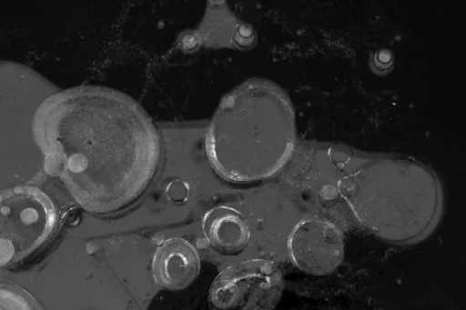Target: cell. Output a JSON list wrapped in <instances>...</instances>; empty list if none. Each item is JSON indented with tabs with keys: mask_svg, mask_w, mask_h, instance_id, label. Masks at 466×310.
Returning a JSON list of instances; mask_svg holds the SVG:
<instances>
[{
	"mask_svg": "<svg viewBox=\"0 0 466 310\" xmlns=\"http://www.w3.org/2000/svg\"><path fill=\"white\" fill-rule=\"evenodd\" d=\"M34 135L46 172L96 215L137 201L159 162V138L147 113L133 98L104 86L71 87L44 100Z\"/></svg>",
	"mask_w": 466,
	"mask_h": 310,
	"instance_id": "obj_1",
	"label": "cell"
},
{
	"mask_svg": "<svg viewBox=\"0 0 466 310\" xmlns=\"http://www.w3.org/2000/svg\"><path fill=\"white\" fill-rule=\"evenodd\" d=\"M293 107L279 87L248 81L228 93L211 121L207 149L225 180L253 183L279 173L295 152Z\"/></svg>",
	"mask_w": 466,
	"mask_h": 310,
	"instance_id": "obj_2",
	"label": "cell"
},
{
	"mask_svg": "<svg viewBox=\"0 0 466 310\" xmlns=\"http://www.w3.org/2000/svg\"><path fill=\"white\" fill-rule=\"evenodd\" d=\"M339 188L358 223L389 242L419 239L434 226L441 211L439 181L429 168L412 160L360 162Z\"/></svg>",
	"mask_w": 466,
	"mask_h": 310,
	"instance_id": "obj_3",
	"label": "cell"
},
{
	"mask_svg": "<svg viewBox=\"0 0 466 310\" xmlns=\"http://www.w3.org/2000/svg\"><path fill=\"white\" fill-rule=\"evenodd\" d=\"M58 215L54 202L33 186L3 191L0 200V265L10 267L32 256L55 234Z\"/></svg>",
	"mask_w": 466,
	"mask_h": 310,
	"instance_id": "obj_4",
	"label": "cell"
},
{
	"mask_svg": "<svg viewBox=\"0 0 466 310\" xmlns=\"http://www.w3.org/2000/svg\"><path fill=\"white\" fill-rule=\"evenodd\" d=\"M284 279L279 265L271 260H248L218 275L209 293L211 305L220 309H270L281 300Z\"/></svg>",
	"mask_w": 466,
	"mask_h": 310,
	"instance_id": "obj_5",
	"label": "cell"
},
{
	"mask_svg": "<svg viewBox=\"0 0 466 310\" xmlns=\"http://www.w3.org/2000/svg\"><path fill=\"white\" fill-rule=\"evenodd\" d=\"M289 251L300 271L316 276L327 275L337 271L343 261V234L330 221L305 218L291 231Z\"/></svg>",
	"mask_w": 466,
	"mask_h": 310,
	"instance_id": "obj_6",
	"label": "cell"
},
{
	"mask_svg": "<svg viewBox=\"0 0 466 310\" xmlns=\"http://www.w3.org/2000/svg\"><path fill=\"white\" fill-rule=\"evenodd\" d=\"M200 271V259L192 244L181 239L167 240L156 251L152 272L159 287L178 291L191 285Z\"/></svg>",
	"mask_w": 466,
	"mask_h": 310,
	"instance_id": "obj_7",
	"label": "cell"
},
{
	"mask_svg": "<svg viewBox=\"0 0 466 310\" xmlns=\"http://www.w3.org/2000/svg\"><path fill=\"white\" fill-rule=\"evenodd\" d=\"M202 225L210 245L223 255H238L249 243L250 230L246 219L228 206L213 209L204 217Z\"/></svg>",
	"mask_w": 466,
	"mask_h": 310,
	"instance_id": "obj_8",
	"label": "cell"
},
{
	"mask_svg": "<svg viewBox=\"0 0 466 310\" xmlns=\"http://www.w3.org/2000/svg\"><path fill=\"white\" fill-rule=\"evenodd\" d=\"M38 302L26 291L12 285L0 289V309H39Z\"/></svg>",
	"mask_w": 466,
	"mask_h": 310,
	"instance_id": "obj_9",
	"label": "cell"
}]
</instances>
